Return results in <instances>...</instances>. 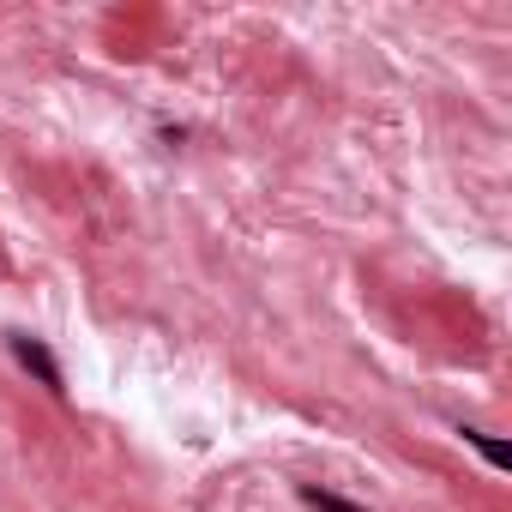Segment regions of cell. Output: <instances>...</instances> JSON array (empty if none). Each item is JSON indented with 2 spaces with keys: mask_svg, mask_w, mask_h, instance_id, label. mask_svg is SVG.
<instances>
[{
  "mask_svg": "<svg viewBox=\"0 0 512 512\" xmlns=\"http://www.w3.org/2000/svg\"><path fill=\"white\" fill-rule=\"evenodd\" d=\"M7 344H13V356H19V368H31V374H37V380H43V386H49L55 398L67 392V386H61V362H55V350H49L43 338H25V332H13Z\"/></svg>",
  "mask_w": 512,
  "mask_h": 512,
  "instance_id": "cell-1",
  "label": "cell"
},
{
  "mask_svg": "<svg viewBox=\"0 0 512 512\" xmlns=\"http://www.w3.org/2000/svg\"><path fill=\"white\" fill-rule=\"evenodd\" d=\"M464 440H470L494 470H512V446H500V440H488V434H476V428H464Z\"/></svg>",
  "mask_w": 512,
  "mask_h": 512,
  "instance_id": "cell-2",
  "label": "cell"
},
{
  "mask_svg": "<svg viewBox=\"0 0 512 512\" xmlns=\"http://www.w3.org/2000/svg\"><path fill=\"white\" fill-rule=\"evenodd\" d=\"M302 500H308L314 512H362V506H350L344 494H326V488H302Z\"/></svg>",
  "mask_w": 512,
  "mask_h": 512,
  "instance_id": "cell-3",
  "label": "cell"
}]
</instances>
